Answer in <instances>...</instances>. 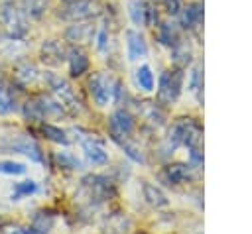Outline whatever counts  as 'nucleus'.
<instances>
[{
	"label": "nucleus",
	"instance_id": "nucleus-1",
	"mask_svg": "<svg viewBox=\"0 0 252 234\" xmlns=\"http://www.w3.org/2000/svg\"><path fill=\"white\" fill-rule=\"evenodd\" d=\"M201 142H203V128L195 118H179L171 124L167 134V144L171 149H175L177 146L195 147L201 146Z\"/></svg>",
	"mask_w": 252,
	"mask_h": 234
},
{
	"label": "nucleus",
	"instance_id": "nucleus-2",
	"mask_svg": "<svg viewBox=\"0 0 252 234\" xmlns=\"http://www.w3.org/2000/svg\"><path fill=\"white\" fill-rule=\"evenodd\" d=\"M0 29L8 39L26 37L28 29H30L28 16L16 2H8V4L0 6Z\"/></svg>",
	"mask_w": 252,
	"mask_h": 234
},
{
	"label": "nucleus",
	"instance_id": "nucleus-3",
	"mask_svg": "<svg viewBox=\"0 0 252 234\" xmlns=\"http://www.w3.org/2000/svg\"><path fill=\"white\" fill-rule=\"evenodd\" d=\"M45 83L51 90V96L61 104L65 114L75 116L81 112V100L77 98V94L67 79H63L61 75H55V73H45Z\"/></svg>",
	"mask_w": 252,
	"mask_h": 234
},
{
	"label": "nucleus",
	"instance_id": "nucleus-4",
	"mask_svg": "<svg viewBox=\"0 0 252 234\" xmlns=\"http://www.w3.org/2000/svg\"><path fill=\"white\" fill-rule=\"evenodd\" d=\"M181 88H183V69L161 73L159 85H158V104L167 106L175 102L181 94Z\"/></svg>",
	"mask_w": 252,
	"mask_h": 234
},
{
	"label": "nucleus",
	"instance_id": "nucleus-5",
	"mask_svg": "<svg viewBox=\"0 0 252 234\" xmlns=\"http://www.w3.org/2000/svg\"><path fill=\"white\" fill-rule=\"evenodd\" d=\"M100 10H102V6L98 0H75V2H67L59 10V18H63L67 22H83V20L96 18L100 14Z\"/></svg>",
	"mask_w": 252,
	"mask_h": 234
},
{
	"label": "nucleus",
	"instance_id": "nucleus-6",
	"mask_svg": "<svg viewBox=\"0 0 252 234\" xmlns=\"http://www.w3.org/2000/svg\"><path fill=\"white\" fill-rule=\"evenodd\" d=\"M116 83L112 77L104 75V73H94L91 79H89V88H91V94L94 98V102L98 106H104L108 104L112 98H114V90H116Z\"/></svg>",
	"mask_w": 252,
	"mask_h": 234
},
{
	"label": "nucleus",
	"instance_id": "nucleus-7",
	"mask_svg": "<svg viewBox=\"0 0 252 234\" xmlns=\"http://www.w3.org/2000/svg\"><path fill=\"white\" fill-rule=\"evenodd\" d=\"M83 187L89 191V197L102 203L116 195V185L106 175H87L83 179Z\"/></svg>",
	"mask_w": 252,
	"mask_h": 234
},
{
	"label": "nucleus",
	"instance_id": "nucleus-8",
	"mask_svg": "<svg viewBox=\"0 0 252 234\" xmlns=\"http://www.w3.org/2000/svg\"><path fill=\"white\" fill-rule=\"evenodd\" d=\"M108 130H110V140H114L116 144L126 140L134 130V116L130 114V110L126 108L114 110L108 120Z\"/></svg>",
	"mask_w": 252,
	"mask_h": 234
},
{
	"label": "nucleus",
	"instance_id": "nucleus-9",
	"mask_svg": "<svg viewBox=\"0 0 252 234\" xmlns=\"http://www.w3.org/2000/svg\"><path fill=\"white\" fill-rule=\"evenodd\" d=\"M94 35H96V26H94V24H91L89 20L73 22V26H69V28H67V31H65L67 41H71L73 45L91 43V41H94Z\"/></svg>",
	"mask_w": 252,
	"mask_h": 234
},
{
	"label": "nucleus",
	"instance_id": "nucleus-10",
	"mask_svg": "<svg viewBox=\"0 0 252 234\" xmlns=\"http://www.w3.org/2000/svg\"><path fill=\"white\" fill-rule=\"evenodd\" d=\"M39 57L45 65L57 67L67 59V49L57 41V39H45L39 47Z\"/></svg>",
	"mask_w": 252,
	"mask_h": 234
},
{
	"label": "nucleus",
	"instance_id": "nucleus-11",
	"mask_svg": "<svg viewBox=\"0 0 252 234\" xmlns=\"http://www.w3.org/2000/svg\"><path fill=\"white\" fill-rule=\"evenodd\" d=\"M126 51H128L130 61H138V59H144L148 55V45H146V39L140 31H136V29L126 31Z\"/></svg>",
	"mask_w": 252,
	"mask_h": 234
},
{
	"label": "nucleus",
	"instance_id": "nucleus-12",
	"mask_svg": "<svg viewBox=\"0 0 252 234\" xmlns=\"http://www.w3.org/2000/svg\"><path fill=\"white\" fill-rule=\"evenodd\" d=\"M179 12H181L179 22L185 29H197L201 26V22H203V4L201 2H191V4L183 6Z\"/></svg>",
	"mask_w": 252,
	"mask_h": 234
},
{
	"label": "nucleus",
	"instance_id": "nucleus-13",
	"mask_svg": "<svg viewBox=\"0 0 252 234\" xmlns=\"http://www.w3.org/2000/svg\"><path fill=\"white\" fill-rule=\"evenodd\" d=\"M10 147L14 149V151H20V153H24V155H28L32 161H43V153H41V147L37 146V142L35 140H32V138H28V136H20L18 140H14L12 144H10Z\"/></svg>",
	"mask_w": 252,
	"mask_h": 234
},
{
	"label": "nucleus",
	"instance_id": "nucleus-14",
	"mask_svg": "<svg viewBox=\"0 0 252 234\" xmlns=\"http://www.w3.org/2000/svg\"><path fill=\"white\" fill-rule=\"evenodd\" d=\"M83 149H85V157H87L93 165H104V163L108 161V153H106L102 142L96 140V138L83 140Z\"/></svg>",
	"mask_w": 252,
	"mask_h": 234
},
{
	"label": "nucleus",
	"instance_id": "nucleus-15",
	"mask_svg": "<svg viewBox=\"0 0 252 234\" xmlns=\"http://www.w3.org/2000/svg\"><path fill=\"white\" fill-rule=\"evenodd\" d=\"M67 63H69L71 77H81L89 69V57H87V53L79 45H75V47H71L67 51Z\"/></svg>",
	"mask_w": 252,
	"mask_h": 234
},
{
	"label": "nucleus",
	"instance_id": "nucleus-16",
	"mask_svg": "<svg viewBox=\"0 0 252 234\" xmlns=\"http://www.w3.org/2000/svg\"><path fill=\"white\" fill-rule=\"evenodd\" d=\"M37 77H39V73H37V67L33 63H30V61L16 63V67H14V81L18 85L30 87V85H33L37 81Z\"/></svg>",
	"mask_w": 252,
	"mask_h": 234
},
{
	"label": "nucleus",
	"instance_id": "nucleus-17",
	"mask_svg": "<svg viewBox=\"0 0 252 234\" xmlns=\"http://www.w3.org/2000/svg\"><path fill=\"white\" fill-rule=\"evenodd\" d=\"M55 216L47 210H37L26 230V234H49V230L53 228Z\"/></svg>",
	"mask_w": 252,
	"mask_h": 234
},
{
	"label": "nucleus",
	"instance_id": "nucleus-18",
	"mask_svg": "<svg viewBox=\"0 0 252 234\" xmlns=\"http://www.w3.org/2000/svg\"><path fill=\"white\" fill-rule=\"evenodd\" d=\"M163 177L169 185H179V183H185L193 177L191 173V165H185V163H171L163 169Z\"/></svg>",
	"mask_w": 252,
	"mask_h": 234
},
{
	"label": "nucleus",
	"instance_id": "nucleus-19",
	"mask_svg": "<svg viewBox=\"0 0 252 234\" xmlns=\"http://www.w3.org/2000/svg\"><path fill=\"white\" fill-rule=\"evenodd\" d=\"M142 193H144V199L148 201V205H152L156 208H161V206H167L169 205V199L165 197V193L158 185H154V183L144 181L142 183Z\"/></svg>",
	"mask_w": 252,
	"mask_h": 234
},
{
	"label": "nucleus",
	"instance_id": "nucleus-20",
	"mask_svg": "<svg viewBox=\"0 0 252 234\" xmlns=\"http://www.w3.org/2000/svg\"><path fill=\"white\" fill-rule=\"evenodd\" d=\"M191 57H193V51H191V45L187 41L179 39L171 47V61H173L175 69H185L191 63Z\"/></svg>",
	"mask_w": 252,
	"mask_h": 234
},
{
	"label": "nucleus",
	"instance_id": "nucleus-21",
	"mask_svg": "<svg viewBox=\"0 0 252 234\" xmlns=\"http://www.w3.org/2000/svg\"><path fill=\"white\" fill-rule=\"evenodd\" d=\"M158 41H159L161 45H165V47H173V45L179 41V31H177V28H175L173 24H169V22L159 24V28H158Z\"/></svg>",
	"mask_w": 252,
	"mask_h": 234
},
{
	"label": "nucleus",
	"instance_id": "nucleus-22",
	"mask_svg": "<svg viewBox=\"0 0 252 234\" xmlns=\"http://www.w3.org/2000/svg\"><path fill=\"white\" fill-rule=\"evenodd\" d=\"M35 100H37V104H39V108H41L43 118H45V116H63V114H65V110L61 108V104H59L51 94L35 96Z\"/></svg>",
	"mask_w": 252,
	"mask_h": 234
},
{
	"label": "nucleus",
	"instance_id": "nucleus-23",
	"mask_svg": "<svg viewBox=\"0 0 252 234\" xmlns=\"http://www.w3.org/2000/svg\"><path fill=\"white\" fill-rule=\"evenodd\" d=\"M148 6L144 0H132L130 6H128V12H130V18L136 26H148Z\"/></svg>",
	"mask_w": 252,
	"mask_h": 234
},
{
	"label": "nucleus",
	"instance_id": "nucleus-24",
	"mask_svg": "<svg viewBox=\"0 0 252 234\" xmlns=\"http://www.w3.org/2000/svg\"><path fill=\"white\" fill-rule=\"evenodd\" d=\"M47 8H49V0H22V10L26 12V16L33 20H39Z\"/></svg>",
	"mask_w": 252,
	"mask_h": 234
},
{
	"label": "nucleus",
	"instance_id": "nucleus-25",
	"mask_svg": "<svg viewBox=\"0 0 252 234\" xmlns=\"http://www.w3.org/2000/svg\"><path fill=\"white\" fill-rule=\"evenodd\" d=\"M41 132L47 140L55 142V144H61V146H69V138H67V132L53 126V124H41Z\"/></svg>",
	"mask_w": 252,
	"mask_h": 234
},
{
	"label": "nucleus",
	"instance_id": "nucleus-26",
	"mask_svg": "<svg viewBox=\"0 0 252 234\" xmlns=\"http://www.w3.org/2000/svg\"><path fill=\"white\" fill-rule=\"evenodd\" d=\"M189 90L197 94L199 102L203 104V73H201V65H195L189 73Z\"/></svg>",
	"mask_w": 252,
	"mask_h": 234
},
{
	"label": "nucleus",
	"instance_id": "nucleus-27",
	"mask_svg": "<svg viewBox=\"0 0 252 234\" xmlns=\"http://www.w3.org/2000/svg\"><path fill=\"white\" fill-rule=\"evenodd\" d=\"M136 83L146 92L154 88V73H152V69L148 65H142V67L136 69Z\"/></svg>",
	"mask_w": 252,
	"mask_h": 234
},
{
	"label": "nucleus",
	"instance_id": "nucleus-28",
	"mask_svg": "<svg viewBox=\"0 0 252 234\" xmlns=\"http://www.w3.org/2000/svg\"><path fill=\"white\" fill-rule=\"evenodd\" d=\"M55 161H57L59 167H63V169H71V171H77V169L83 167L81 159L75 157V155L69 153V151H57V153H55Z\"/></svg>",
	"mask_w": 252,
	"mask_h": 234
},
{
	"label": "nucleus",
	"instance_id": "nucleus-29",
	"mask_svg": "<svg viewBox=\"0 0 252 234\" xmlns=\"http://www.w3.org/2000/svg\"><path fill=\"white\" fill-rule=\"evenodd\" d=\"M140 108H142V114H144V118L146 120H150V122H154V124H163V120H165V116H163V112L159 110V106L158 104H152V102H142L140 104Z\"/></svg>",
	"mask_w": 252,
	"mask_h": 234
},
{
	"label": "nucleus",
	"instance_id": "nucleus-30",
	"mask_svg": "<svg viewBox=\"0 0 252 234\" xmlns=\"http://www.w3.org/2000/svg\"><path fill=\"white\" fill-rule=\"evenodd\" d=\"M126 226L128 218H124L122 214H114L106 220V234H126Z\"/></svg>",
	"mask_w": 252,
	"mask_h": 234
},
{
	"label": "nucleus",
	"instance_id": "nucleus-31",
	"mask_svg": "<svg viewBox=\"0 0 252 234\" xmlns=\"http://www.w3.org/2000/svg\"><path fill=\"white\" fill-rule=\"evenodd\" d=\"M118 146L124 149V153H126L132 161H136V163H144V153H142V149H140L136 144H132L128 138L122 140V142H118Z\"/></svg>",
	"mask_w": 252,
	"mask_h": 234
},
{
	"label": "nucleus",
	"instance_id": "nucleus-32",
	"mask_svg": "<svg viewBox=\"0 0 252 234\" xmlns=\"http://www.w3.org/2000/svg\"><path fill=\"white\" fill-rule=\"evenodd\" d=\"M24 116H26V120H30V122H39V120H43L41 108H39V104H37L35 98H30V100L24 104Z\"/></svg>",
	"mask_w": 252,
	"mask_h": 234
},
{
	"label": "nucleus",
	"instance_id": "nucleus-33",
	"mask_svg": "<svg viewBox=\"0 0 252 234\" xmlns=\"http://www.w3.org/2000/svg\"><path fill=\"white\" fill-rule=\"evenodd\" d=\"M37 191V185L30 179V181H22V183H16L14 187V193H12V199H20V197H28L32 193Z\"/></svg>",
	"mask_w": 252,
	"mask_h": 234
},
{
	"label": "nucleus",
	"instance_id": "nucleus-34",
	"mask_svg": "<svg viewBox=\"0 0 252 234\" xmlns=\"http://www.w3.org/2000/svg\"><path fill=\"white\" fill-rule=\"evenodd\" d=\"M0 173L4 175H22L26 173V165L18 161H0Z\"/></svg>",
	"mask_w": 252,
	"mask_h": 234
},
{
	"label": "nucleus",
	"instance_id": "nucleus-35",
	"mask_svg": "<svg viewBox=\"0 0 252 234\" xmlns=\"http://www.w3.org/2000/svg\"><path fill=\"white\" fill-rule=\"evenodd\" d=\"M14 110V98L10 96L8 90L0 88V114H8Z\"/></svg>",
	"mask_w": 252,
	"mask_h": 234
},
{
	"label": "nucleus",
	"instance_id": "nucleus-36",
	"mask_svg": "<svg viewBox=\"0 0 252 234\" xmlns=\"http://www.w3.org/2000/svg\"><path fill=\"white\" fill-rule=\"evenodd\" d=\"M189 165H191V167H201V165H203V151H201V146L189 147Z\"/></svg>",
	"mask_w": 252,
	"mask_h": 234
},
{
	"label": "nucleus",
	"instance_id": "nucleus-37",
	"mask_svg": "<svg viewBox=\"0 0 252 234\" xmlns=\"http://www.w3.org/2000/svg\"><path fill=\"white\" fill-rule=\"evenodd\" d=\"M163 2V6H165V12L169 14V16H175V14H179V10L183 8V0H161Z\"/></svg>",
	"mask_w": 252,
	"mask_h": 234
},
{
	"label": "nucleus",
	"instance_id": "nucleus-38",
	"mask_svg": "<svg viewBox=\"0 0 252 234\" xmlns=\"http://www.w3.org/2000/svg\"><path fill=\"white\" fill-rule=\"evenodd\" d=\"M2 234H26V232H24L20 226H4Z\"/></svg>",
	"mask_w": 252,
	"mask_h": 234
},
{
	"label": "nucleus",
	"instance_id": "nucleus-39",
	"mask_svg": "<svg viewBox=\"0 0 252 234\" xmlns=\"http://www.w3.org/2000/svg\"><path fill=\"white\" fill-rule=\"evenodd\" d=\"M8 2H14V0H0V6H2V4H8Z\"/></svg>",
	"mask_w": 252,
	"mask_h": 234
},
{
	"label": "nucleus",
	"instance_id": "nucleus-40",
	"mask_svg": "<svg viewBox=\"0 0 252 234\" xmlns=\"http://www.w3.org/2000/svg\"><path fill=\"white\" fill-rule=\"evenodd\" d=\"M63 2H65V4H67V2H75V0H63Z\"/></svg>",
	"mask_w": 252,
	"mask_h": 234
},
{
	"label": "nucleus",
	"instance_id": "nucleus-41",
	"mask_svg": "<svg viewBox=\"0 0 252 234\" xmlns=\"http://www.w3.org/2000/svg\"><path fill=\"white\" fill-rule=\"evenodd\" d=\"M0 83H2V75H0Z\"/></svg>",
	"mask_w": 252,
	"mask_h": 234
},
{
	"label": "nucleus",
	"instance_id": "nucleus-42",
	"mask_svg": "<svg viewBox=\"0 0 252 234\" xmlns=\"http://www.w3.org/2000/svg\"><path fill=\"white\" fill-rule=\"evenodd\" d=\"M156 2H161V0H156Z\"/></svg>",
	"mask_w": 252,
	"mask_h": 234
}]
</instances>
